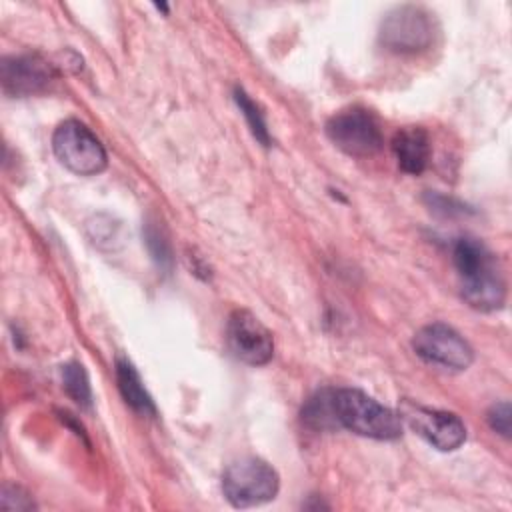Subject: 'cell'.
I'll return each mask as SVG.
<instances>
[{
  "label": "cell",
  "mask_w": 512,
  "mask_h": 512,
  "mask_svg": "<svg viewBox=\"0 0 512 512\" xmlns=\"http://www.w3.org/2000/svg\"><path fill=\"white\" fill-rule=\"evenodd\" d=\"M464 302L482 312L504 306L506 282L496 256L476 238H460L452 250Z\"/></svg>",
  "instance_id": "obj_1"
},
{
  "label": "cell",
  "mask_w": 512,
  "mask_h": 512,
  "mask_svg": "<svg viewBox=\"0 0 512 512\" xmlns=\"http://www.w3.org/2000/svg\"><path fill=\"white\" fill-rule=\"evenodd\" d=\"M334 424L374 440H394L402 434V418L358 388L330 390Z\"/></svg>",
  "instance_id": "obj_2"
},
{
  "label": "cell",
  "mask_w": 512,
  "mask_h": 512,
  "mask_svg": "<svg viewBox=\"0 0 512 512\" xmlns=\"http://www.w3.org/2000/svg\"><path fill=\"white\" fill-rule=\"evenodd\" d=\"M278 472L262 458L244 456L230 462L222 474V492L236 508H252L276 498Z\"/></svg>",
  "instance_id": "obj_3"
},
{
  "label": "cell",
  "mask_w": 512,
  "mask_h": 512,
  "mask_svg": "<svg viewBox=\"0 0 512 512\" xmlns=\"http://www.w3.org/2000/svg\"><path fill=\"white\" fill-rule=\"evenodd\" d=\"M52 150L60 164L78 176L100 174L108 164L102 142L80 120L58 124L52 134Z\"/></svg>",
  "instance_id": "obj_4"
},
{
  "label": "cell",
  "mask_w": 512,
  "mask_h": 512,
  "mask_svg": "<svg viewBox=\"0 0 512 512\" xmlns=\"http://www.w3.org/2000/svg\"><path fill=\"white\" fill-rule=\"evenodd\" d=\"M434 40V20L420 6H398L380 24V42L398 54H416L430 48Z\"/></svg>",
  "instance_id": "obj_5"
},
{
  "label": "cell",
  "mask_w": 512,
  "mask_h": 512,
  "mask_svg": "<svg viewBox=\"0 0 512 512\" xmlns=\"http://www.w3.org/2000/svg\"><path fill=\"white\" fill-rule=\"evenodd\" d=\"M326 136L336 148L354 158L374 156L384 144L378 120L364 108H348L334 114L326 124Z\"/></svg>",
  "instance_id": "obj_6"
},
{
  "label": "cell",
  "mask_w": 512,
  "mask_h": 512,
  "mask_svg": "<svg viewBox=\"0 0 512 512\" xmlns=\"http://www.w3.org/2000/svg\"><path fill=\"white\" fill-rule=\"evenodd\" d=\"M412 348L428 364L446 370H466L474 362L472 346L452 326L442 322L422 326L414 334Z\"/></svg>",
  "instance_id": "obj_7"
},
{
  "label": "cell",
  "mask_w": 512,
  "mask_h": 512,
  "mask_svg": "<svg viewBox=\"0 0 512 512\" xmlns=\"http://www.w3.org/2000/svg\"><path fill=\"white\" fill-rule=\"evenodd\" d=\"M58 72L54 64L44 60L40 54H14L2 58L0 80L2 90L14 98L36 96L56 82Z\"/></svg>",
  "instance_id": "obj_8"
},
{
  "label": "cell",
  "mask_w": 512,
  "mask_h": 512,
  "mask_svg": "<svg viewBox=\"0 0 512 512\" xmlns=\"http://www.w3.org/2000/svg\"><path fill=\"white\" fill-rule=\"evenodd\" d=\"M226 342L230 352L250 366H262L274 356L272 332L248 310H234L228 316Z\"/></svg>",
  "instance_id": "obj_9"
},
{
  "label": "cell",
  "mask_w": 512,
  "mask_h": 512,
  "mask_svg": "<svg viewBox=\"0 0 512 512\" xmlns=\"http://www.w3.org/2000/svg\"><path fill=\"white\" fill-rule=\"evenodd\" d=\"M402 418L418 436H422L432 448L440 452H452L466 440V426L454 412L406 402L402 406Z\"/></svg>",
  "instance_id": "obj_10"
},
{
  "label": "cell",
  "mask_w": 512,
  "mask_h": 512,
  "mask_svg": "<svg viewBox=\"0 0 512 512\" xmlns=\"http://www.w3.org/2000/svg\"><path fill=\"white\" fill-rule=\"evenodd\" d=\"M392 152L402 172L418 176L430 162V138L420 126L400 128L392 138Z\"/></svg>",
  "instance_id": "obj_11"
},
{
  "label": "cell",
  "mask_w": 512,
  "mask_h": 512,
  "mask_svg": "<svg viewBox=\"0 0 512 512\" xmlns=\"http://www.w3.org/2000/svg\"><path fill=\"white\" fill-rule=\"evenodd\" d=\"M116 382L124 402L142 416H156V406L152 396L148 394L138 370L128 358L116 360Z\"/></svg>",
  "instance_id": "obj_12"
},
{
  "label": "cell",
  "mask_w": 512,
  "mask_h": 512,
  "mask_svg": "<svg viewBox=\"0 0 512 512\" xmlns=\"http://www.w3.org/2000/svg\"><path fill=\"white\" fill-rule=\"evenodd\" d=\"M62 384L66 394L80 406H90L92 390L90 380L80 362H68L62 366Z\"/></svg>",
  "instance_id": "obj_13"
},
{
  "label": "cell",
  "mask_w": 512,
  "mask_h": 512,
  "mask_svg": "<svg viewBox=\"0 0 512 512\" xmlns=\"http://www.w3.org/2000/svg\"><path fill=\"white\" fill-rule=\"evenodd\" d=\"M234 100L238 104V108L242 110L254 138L262 144V146H270V134H268V128H266V120H264V114L260 112L258 104L244 92V88L236 86L234 88Z\"/></svg>",
  "instance_id": "obj_14"
},
{
  "label": "cell",
  "mask_w": 512,
  "mask_h": 512,
  "mask_svg": "<svg viewBox=\"0 0 512 512\" xmlns=\"http://www.w3.org/2000/svg\"><path fill=\"white\" fill-rule=\"evenodd\" d=\"M0 508H2V510L26 512V510H34L36 504H34L32 496H30L22 486L4 482V484H2V490H0Z\"/></svg>",
  "instance_id": "obj_15"
},
{
  "label": "cell",
  "mask_w": 512,
  "mask_h": 512,
  "mask_svg": "<svg viewBox=\"0 0 512 512\" xmlns=\"http://www.w3.org/2000/svg\"><path fill=\"white\" fill-rule=\"evenodd\" d=\"M488 424L494 432H498L504 438H510V422H512V410L508 402H498L488 410Z\"/></svg>",
  "instance_id": "obj_16"
},
{
  "label": "cell",
  "mask_w": 512,
  "mask_h": 512,
  "mask_svg": "<svg viewBox=\"0 0 512 512\" xmlns=\"http://www.w3.org/2000/svg\"><path fill=\"white\" fill-rule=\"evenodd\" d=\"M146 242H148V246H150V250H152V256H154L160 264H164V262L170 260L168 242L164 240V236L160 234L158 228L148 226V230H146Z\"/></svg>",
  "instance_id": "obj_17"
}]
</instances>
